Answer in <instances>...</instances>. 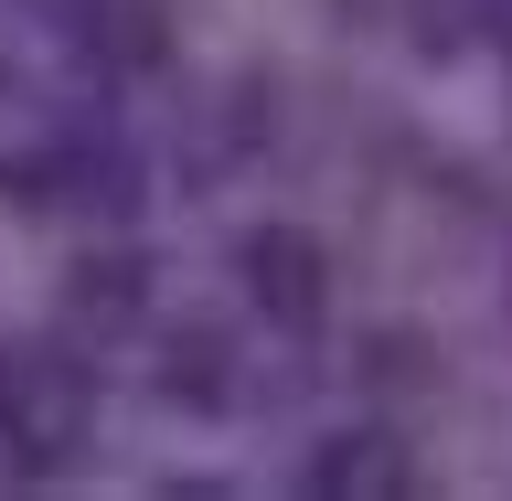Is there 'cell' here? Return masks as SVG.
I'll return each instance as SVG.
<instances>
[{"label":"cell","mask_w":512,"mask_h":501,"mask_svg":"<svg viewBox=\"0 0 512 501\" xmlns=\"http://www.w3.org/2000/svg\"><path fill=\"white\" fill-rule=\"evenodd\" d=\"M75 438H86V384L64 374L54 352H11L0 363V448L54 470V459H75Z\"/></svg>","instance_id":"cell-1"},{"label":"cell","mask_w":512,"mask_h":501,"mask_svg":"<svg viewBox=\"0 0 512 501\" xmlns=\"http://www.w3.org/2000/svg\"><path fill=\"white\" fill-rule=\"evenodd\" d=\"M246 288H256L267 320L310 331V320H320V246L299 235V224H256V235H246Z\"/></svg>","instance_id":"cell-2"},{"label":"cell","mask_w":512,"mask_h":501,"mask_svg":"<svg viewBox=\"0 0 512 501\" xmlns=\"http://www.w3.org/2000/svg\"><path fill=\"white\" fill-rule=\"evenodd\" d=\"M320 491H406V448L395 438H342V448H320Z\"/></svg>","instance_id":"cell-3"},{"label":"cell","mask_w":512,"mask_h":501,"mask_svg":"<svg viewBox=\"0 0 512 501\" xmlns=\"http://www.w3.org/2000/svg\"><path fill=\"white\" fill-rule=\"evenodd\" d=\"M75 310H86V320H128V310H139V267H86Z\"/></svg>","instance_id":"cell-4"},{"label":"cell","mask_w":512,"mask_h":501,"mask_svg":"<svg viewBox=\"0 0 512 501\" xmlns=\"http://www.w3.org/2000/svg\"><path fill=\"white\" fill-rule=\"evenodd\" d=\"M107 22H118V32H107L118 64H160V11H107Z\"/></svg>","instance_id":"cell-5"}]
</instances>
